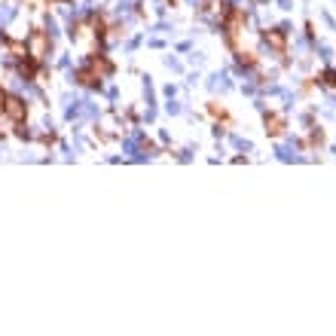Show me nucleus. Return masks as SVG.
<instances>
[{"label":"nucleus","mask_w":336,"mask_h":336,"mask_svg":"<svg viewBox=\"0 0 336 336\" xmlns=\"http://www.w3.org/2000/svg\"><path fill=\"white\" fill-rule=\"evenodd\" d=\"M3 110H6L12 119H21V116H24V104H21L18 98H6V101H3Z\"/></svg>","instance_id":"nucleus-1"},{"label":"nucleus","mask_w":336,"mask_h":336,"mask_svg":"<svg viewBox=\"0 0 336 336\" xmlns=\"http://www.w3.org/2000/svg\"><path fill=\"white\" fill-rule=\"evenodd\" d=\"M266 43L281 52V49H285V31H266Z\"/></svg>","instance_id":"nucleus-2"},{"label":"nucleus","mask_w":336,"mask_h":336,"mask_svg":"<svg viewBox=\"0 0 336 336\" xmlns=\"http://www.w3.org/2000/svg\"><path fill=\"white\" fill-rule=\"evenodd\" d=\"M281 128H285V119L281 116H266V132L269 135H278Z\"/></svg>","instance_id":"nucleus-3"},{"label":"nucleus","mask_w":336,"mask_h":336,"mask_svg":"<svg viewBox=\"0 0 336 336\" xmlns=\"http://www.w3.org/2000/svg\"><path fill=\"white\" fill-rule=\"evenodd\" d=\"M327 86H336V70H324V76H321Z\"/></svg>","instance_id":"nucleus-4"},{"label":"nucleus","mask_w":336,"mask_h":336,"mask_svg":"<svg viewBox=\"0 0 336 336\" xmlns=\"http://www.w3.org/2000/svg\"><path fill=\"white\" fill-rule=\"evenodd\" d=\"M0 107H3V95H0Z\"/></svg>","instance_id":"nucleus-5"}]
</instances>
